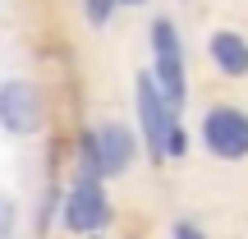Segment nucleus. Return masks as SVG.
Segmentation results:
<instances>
[{
	"label": "nucleus",
	"instance_id": "obj_6",
	"mask_svg": "<svg viewBox=\"0 0 248 239\" xmlns=\"http://www.w3.org/2000/svg\"><path fill=\"white\" fill-rule=\"evenodd\" d=\"M92 133H97V152H101V175H106V184L120 179V175H129L133 161H138V152H142L138 129L124 124V120H101V124H92Z\"/></svg>",
	"mask_w": 248,
	"mask_h": 239
},
{
	"label": "nucleus",
	"instance_id": "obj_7",
	"mask_svg": "<svg viewBox=\"0 0 248 239\" xmlns=\"http://www.w3.org/2000/svg\"><path fill=\"white\" fill-rule=\"evenodd\" d=\"M207 60L221 79H248V32L239 28H212L207 32Z\"/></svg>",
	"mask_w": 248,
	"mask_h": 239
},
{
	"label": "nucleus",
	"instance_id": "obj_1",
	"mask_svg": "<svg viewBox=\"0 0 248 239\" xmlns=\"http://www.w3.org/2000/svg\"><path fill=\"white\" fill-rule=\"evenodd\" d=\"M147 46H152V79H156L161 97L170 101L175 115H184V106H188V51H184V37H179V23L166 14L152 18Z\"/></svg>",
	"mask_w": 248,
	"mask_h": 239
},
{
	"label": "nucleus",
	"instance_id": "obj_2",
	"mask_svg": "<svg viewBox=\"0 0 248 239\" xmlns=\"http://www.w3.org/2000/svg\"><path fill=\"white\" fill-rule=\"evenodd\" d=\"M110 216H115V207H110V193H106V179H78L74 175L69 184L60 189V212H55V225H60L64 235H101L110 225Z\"/></svg>",
	"mask_w": 248,
	"mask_h": 239
},
{
	"label": "nucleus",
	"instance_id": "obj_8",
	"mask_svg": "<svg viewBox=\"0 0 248 239\" xmlns=\"http://www.w3.org/2000/svg\"><path fill=\"white\" fill-rule=\"evenodd\" d=\"M69 157H74V175H78V179H106V175H101V152H97V133H92V129H78Z\"/></svg>",
	"mask_w": 248,
	"mask_h": 239
},
{
	"label": "nucleus",
	"instance_id": "obj_14",
	"mask_svg": "<svg viewBox=\"0 0 248 239\" xmlns=\"http://www.w3.org/2000/svg\"><path fill=\"white\" fill-rule=\"evenodd\" d=\"M88 239H106V230H101V235H88Z\"/></svg>",
	"mask_w": 248,
	"mask_h": 239
},
{
	"label": "nucleus",
	"instance_id": "obj_13",
	"mask_svg": "<svg viewBox=\"0 0 248 239\" xmlns=\"http://www.w3.org/2000/svg\"><path fill=\"white\" fill-rule=\"evenodd\" d=\"M124 9H142V5H152V0H120Z\"/></svg>",
	"mask_w": 248,
	"mask_h": 239
},
{
	"label": "nucleus",
	"instance_id": "obj_4",
	"mask_svg": "<svg viewBox=\"0 0 248 239\" xmlns=\"http://www.w3.org/2000/svg\"><path fill=\"white\" fill-rule=\"evenodd\" d=\"M133 124H138V138H142L147 161H152V166H166V138H170V129L179 124V115L170 111V101L161 97L152 69L133 74Z\"/></svg>",
	"mask_w": 248,
	"mask_h": 239
},
{
	"label": "nucleus",
	"instance_id": "obj_11",
	"mask_svg": "<svg viewBox=\"0 0 248 239\" xmlns=\"http://www.w3.org/2000/svg\"><path fill=\"white\" fill-rule=\"evenodd\" d=\"M188 147H193V138H188V129H184V120L170 129V138H166V161H184L188 157Z\"/></svg>",
	"mask_w": 248,
	"mask_h": 239
},
{
	"label": "nucleus",
	"instance_id": "obj_3",
	"mask_svg": "<svg viewBox=\"0 0 248 239\" xmlns=\"http://www.w3.org/2000/svg\"><path fill=\"white\" fill-rule=\"evenodd\" d=\"M46 92L28 74H5L0 79V133L5 138H37L46 129Z\"/></svg>",
	"mask_w": 248,
	"mask_h": 239
},
{
	"label": "nucleus",
	"instance_id": "obj_10",
	"mask_svg": "<svg viewBox=\"0 0 248 239\" xmlns=\"http://www.w3.org/2000/svg\"><path fill=\"white\" fill-rule=\"evenodd\" d=\"M18 230H23V207L9 189H0V239H18Z\"/></svg>",
	"mask_w": 248,
	"mask_h": 239
},
{
	"label": "nucleus",
	"instance_id": "obj_12",
	"mask_svg": "<svg viewBox=\"0 0 248 239\" xmlns=\"http://www.w3.org/2000/svg\"><path fill=\"white\" fill-rule=\"evenodd\" d=\"M166 235H170V239H207V230H202V225L193 221V216H175Z\"/></svg>",
	"mask_w": 248,
	"mask_h": 239
},
{
	"label": "nucleus",
	"instance_id": "obj_5",
	"mask_svg": "<svg viewBox=\"0 0 248 239\" xmlns=\"http://www.w3.org/2000/svg\"><path fill=\"white\" fill-rule=\"evenodd\" d=\"M198 143L212 161H225V166L248 161V111L234 101H212L198 120Z\"/></svg>",
	"mask_w": 248,
	"mask_h": 239
},
{
	"label": "nucleus",
	"instance_id": "obj_9",
	"mask_svg": "<svg viewBox=\"0 0 248 239\" xmlns=\"http://www.w3.org/2000/svg\"><path fill=\"white\" fill-rule=\"evenodd\" d=\"M120 0H83V18H88V28L92 32H106L110 23H115V14H120Z\"/></svg>",
	"mask_w": 248,
	"mask_h": 239
}]
</instances>
